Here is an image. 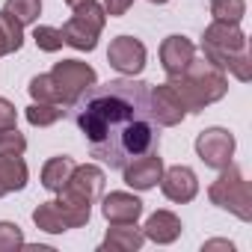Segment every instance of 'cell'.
I'll return each mask as SVG.
<instances>
[{"label": "cell", "mask_w": 252, "mask_h": 252, "mask_svg": "<svg viewBox=\"0 0 252 252\" xmlns=\"http://www.w3.org/2000/svg\"><path fill=\"white\" fill-rule=\"evenodd\" d=\"M149 98H152V116H155L158 125H163V128H175V125L184 122L187 107H184V101L178 98V92L169 83L152 86L149 89Z\"/></svg>", "instance_id": "10"}, {"label": "cell", "mask_w": 252, "mask_h": 252, "mask_svg": "<svg viewBox=\"0 0 252 252\" xmlns=\"http://www.w3.org/2000/svg\"><path fill=\"white\" fill-rule=\"evenodd\" d=\"M202 249H205V252H211V249H228V252H231V249H234V243H231V240H208Z\"/></svg>", "instance_id": "31"}, {"label": "cell", "mask_w": 252, "mask_h": 252, "mask_svg": "<svg viewBox=\"0 0 252 252\" xmlns=\"http://www.w3.org/2000/svg\"><path fill=\"white\" fill-rule=\"evenodd\" d=\"M208 199H211L217 208L234 214V217L243 220V222L252 220V190H249V181H246L243 172H240L237 166H231V163H228L225 169H220V178L208 187Z\"/></svg>", "instance_id": "4"}, {"label": "cell", "mask_w": 252, "mask_h": 252, "mask_svg": "<svg viewBox=\"0 0 252 252\" xmlns=\"http://www.w3.org/2000/svg\"><path fill=\"white\" fill-rule=\"evenodd\" d=\"M149 3H158V6H163V3H169V0H149Z\"/></svg>", "instance_id": "33"}, {"label": "cell", "mask_w": 252, "mask_h": 252, "mask_svg": "<svg viewBox=\"0 0 252 252\" xmlns=\"http://www.w3.org/2000/svg\"><path fill=\"white\" fill-rule=\"evenodd\" d=\"M21 45H24V27L6 9H0V57L21 51Z\"/></svg>", "instance_id": "19"}, {"label": "cell", "mask_w": 252, "mask_h": 252, "mask_svg": "<svg viewBox=\"0 0 252 252\" xmlns=\"http://www.w3.org/2000/svg\"><path fill=\"white\" fill-rule=\"evenodd\" d=\"M51 77H54V83L60 89V104L63 107H71L89 86L98 83L95 68L86 65V63H80V60H63V63H57L54 71H51Z\"/></svg>", "instance_id": "7"}, {"label": "cell", "mask_w": 252, "mask_h": 252, "mask_svg": "<svg viewBox=\"0 0 252 252\" xmlns=\"http://www.w3.org/2000/svg\"><path fill=\"white\" fill-rule=\"evenodd\" d=\"M101 214H104V220H107L110 225L137 222V220H140V214H143V202H140L137 196H131V193H122V190H116V193L104 196Z\"/></svg>", "instance_id": "13"}, {"label": "cell", "mask_w": 252, "mask_h": 252, "mask_svg": "<svg viewBox=\"0 0 252 252\" xmlns=\"http://www.w3.org/2000/svg\"><path fill=\"white\" fill-rule=\"evenodd\" d=\"M169 86L178 92V98L184 101L187 113H202L208 104L220 101L225 92H228V77L220 65H214L211 60H190V65L169 77Z\"/></svg>", "instance_id": "2"}, {"label": "cell", "mask_w": 252, "mask_h": 252, "mask_svg": "<svg viewBox=\"0 0 252 252\" xmlns=\"http://www.w3.org/2000/svg\"><path fill=\"white\" fill-rule=\"evenodd\" d=\"M74 166H77V163H74L68 155H57V158H51V160L42 166V184H45V190L60 193L63 184L68 181V175H71Z\"/></svg>", "instance_id": "18"}, {"label": "cell", "mask_w": 252, "mask_h": 252, "mask_svg": "<svg viewBox=\"0 0 252 252\" xmlns=\"http://www.w3.org/2000/svg\"><path fill=\"white\" fill-rule=\"evenodd\" d=\"M33 222H36V228H42V231H48V234H63V231H68V225H65V220H63L57 202H42V205L33 211Z\"/></svg>", "instance_id": "20"}, {"label": "cell", "mask_w": 252, "mask_h": 252, "mask_svg": "<svg viewBox=\"0 0 252 252\" xmlns=\"http://www.w3.org/2000/svg\"><path fill=\"white\" fill-rule=\"evenodd\" d=\"M143 243H146L143 228H137V222H125V225L107 228V237L101 240V249H110V252H137Z\"/></svg>", "instance_id": "16"}, {"label": "cell", "mask_w": 252, "mask_h": 252, "mask_svg": "<svg viewBox=\"0 0 252 252\" xmlns=\"http://www.w3.org/2000/svg\"><path fill=\"white\" fill-rule=\"evenodd\" d=\"M143 234H146V240H155V243H172V240H178V234H181V220L172 214V211H155L149 220H146V225H143Z\"/></svg>", "instance_id": "15"}, {"label": "cell", "mask_w": 252, "mask_h": 252, "mask_svg": "<svg viewBox=\"0 0 252 252\" xmlns=\"http://www.w3.org/2000/svg\"><path fill=\"white\" fill-rule=\"evenodd\" d=\"M104 24H107L104 6L95 0H86V3L74 6V15L63 24V42L71 45L74 51H95Z\"/></svg>", "instance_id": "5"}, {"label": "cell", "mask_w": 252, "mask_h": 252, "mask_svg": "<svg viewBox=\"0 0 252 252\" xmlns=\"http://www.w3.org/2000/svg\"><path fill=\"white\" fill-rule=\"evenodd\" d=\"M63 104H45V101H33L30 107H27V122L33 125V128H48V125H54V122H60L63 119Z\"/></svg>", "instance_id": "21"}, {"label": "cell", "mask_w": 252, "mask_h": 252, "mask_svg": "<svg viewBox=\"0 0 252 252\" xmlns=\"http://www.w3.org/2000/svg\"><path fill=\"white\" fill-rule=\"evenodd\" d=\"M24 246V231L15 222H0V252H15Z\"/></svg>", "instance_id": "26"}, {"label": "cell", "mask_w": 252, "mask_h": 252, "mask_svg": "<svg viewBox=\"0 0 252 252\" xmlns=\"http://www.w3.org/2000/svg\"><path fill=\"white\" fill-rule=\"evenodd\" d=\"M15 125H18V110H15V104L6 101V98H0V131H3V128H15Z\"/></svg>", "instance_id": "29"}, {"label": "cell", "mask_w": 252, "mask_h": 252, "mask_svg": "<svg viewBox=\"0 0 252 252\" xmlns=\"http://www.w3.org/2000/svg\"><path fill=\"white\" fill-rule=\"evenodd\" d=\"M107 63L119 74L134 77V74H140L146 68V45L140 39H134V36H119L107 48Z\"/></svg>", "instance_id": "9"}, {"label": "cell", "mask_w": 252, "mask_h": 252, "mask_svg": "<svg viewBox=\"0 0 252 252\" xmlns=\"http://www.w3.org/2000/svg\"><path fill=\"white\" fill-rule=\"evenodd\" d=\"M21 27L33 24L39 15H42V0H6V6H3Z\"/></svg>", "instance_id": "23"}, {"label": "cell", "mask_w": 252, "mask_h": 252, "mask_svg": "<svg viewBox=\"0 0 252 252\" xmlns=\"http://www.w3.org/2000/svg\"><path fill=\"white\" fill-rule=\"evenodd\" d=\"M30 95H33V101H45V104H60V89H57V83H54V77L51 74H36L33 80H30Z\"/></svg>", "instance_id": "24"}, {"label": "cell", "mask_w": 252, "mask_h": 252, "mask_svg": "<svg viewBox=\"0 0 252 252\" xmlns=\"http://www.w3.org/2000/svg\"><path fill=\"white\" fill-rule=\"evenodd\" d=\"M33 39H36L39 51H45V54H57L65 45L63 42V30H57V27H36L33 30Z\"/></svg>", "instance_id": "25"}, {"label": "cell", "mask_w": 252, "mask_h": 252, "mask_svg": "<svg viewBox=\"0 0 252 252\" xmlns=\"http://www.w3.org/2000/svg\"><path fill=\"white\" fill-rule=\"evenodd\" d=\"M27 140L18 128H3L0 131V155H24Z\"/></svg>", "instance_id": "27"}, {"label": "cell", "mask_w": 252, "mask_h": 252, "mask_svg": "<svg viewBox=\"0 0 252 252\" xmlns=\"http://www.w3.org/2000/svg\"><path fill=\"white\" fill-rule=\"evenodd\" d=\"M158 184H160L163 196H166L169 202H178V205L193 202L196 193H199V178H196V172H193L190 166H181V163L163 169V175H160Z\"/></svg>", "instance_id": "11"}, {"label": "cell", "mask_w": 252, "mask_h": 252, "mask_svg": "<svg viewBox=\"0 0 252 252\" xmlns=\"http://www.w3.org/2000/svg\"><path fill=\"white\" fill-rule=\"evenodd\" d=\"M225 71H231L240 83H246L249 77H252V63H249V51H243V54H237L228 65H225Z\"/></svg>", "instance_id": "28"}, {"label": "cell", "mask_w": 252, "mask_h": 252, "mask_svg": "<svg viewBox=\"0 0 252 252\" xmlns=\"http://www.w3.org/2000/svg\"><path fill=\"white\" fill-rule=\"evenodd\" d=\"M211 15L214 21L240 24L246 15V0H211Z\"/></svg>", "instance_id": "22"}, {"label": "cell", "mask_w": 252, "mask_h": 252, "mask_svg": "<svg viewBox=\"0 0 252 252\" xmlns=\"http://www.w3.org/2000/svg\"><path fill=\"white\" fill-rule=\"evenodd\" d=\"M149 89L152 86L143 80L119 77L101 86H89L71 104L89 155L104 166L122 169L143 155L160 152Z\"/></svg>", "instance_id": "1"}, {"label": "cell", "mask_w": 252, "mask_h": 252, "mask_svg": "<svg viewBox=\"0 0 252 252\" xmlns=\"http://www.w3.org/2000/svg\"><path fill=\"white\" fill-rule=\"evenodd\" d=\"M101 193H104V169L95 163L74 166L68 181L60 190V199H57V208L65 220V225L68 228L86 225L92 217V205L101 199Z\"/></svg>", "instance_id": "3"}, {"label": "cell", "mask_w": 252, "mask_h": 252, "mask_svg": "<svg viewBox=\"0 0 252 252\" xmlns=\"http://www.w3.org/2000/svg\"><path fill=\"white\" fill-rule=\"evenodd\" d=\"M27 163L21 160V155H0V196L15 193L27 187Z\"/></svg>", "instance_id": "17"}, {"label": "cell", "mask_w": 252, "mask_h": 252, "mask_svg": "<svg viewBox=\"0 0 252 252\" xmlns=\"http://www.w3.org/2000/svg\"><path fill=\"white\" fill-rule=\"evenodd\" d=\"M134 6V0H104V12L110 15V18H119V15H125Z\"/></svg>", "instance_id": "30"}, {"label": "cell", "mask_w": 252, "mask_h": 252, "mask_svg": "<svg viewBox=\"0 0 252 252\" xmlns=\"http://www.w3.org/2000/svg\"><path fill=\"white\" fill-rule=\"evenodd\" d=\"M193 57H196V48H193V42L187 36H166L163 45H160V65H163V71L169 77L181 74L190 65Z\"/></svg>", "instance_id": "14"}, {"label": "cell", "mask_w": 252, "mask_h": 252, "mask_svg": "<svg viewBox=\"0 0 252 252\" xmlns=\"http://www.w3.org/2000/svg\"><path fill=\"white\" fill-rule=\"evenodd\" d=\"M243 51H249V48H246V33L240 30V24L214 21V24L205 27V33H202V57L211 60L214 65H220L222 71Z\"/></svg>", "instance_id": "6"}, {"label": "cell", "mask_w": 252, "mask_h": 252, "mask_svg": "<svg viewBox=\"0 0 252 252\" xmlns=\"http://www.w3.org/2000/svg\"><path fill=\"white\" fill-rule=\"evenodd\" d=\"M160 175H163V158H160V152L143 155V158L131 160L128 166H122L125 184L134 187V190H152V187H158Z\"/></svg>", "instance_id": "12"}, {"label": "cell", "mask_w": 252, "mask_h": 252, "mask_svg": "<svg viewBox=\"0 0 252 252\" xmlns=\"http://www.w3.org/2000/svg\"><path fill=\"white\" fill-rule=\"evenodd\" d=\"M196 155L211 169H225L234 158V137L225 128H208L196 137Z\"/></svg>", "instance_id": "8"}, {"label": "cell", "mask_w": 252, "mask_h": 252, "mask_svg": "<svg viewBox=\"0 0 252 252\" xmlns=\"http://www.w3.org/2000/svg\"><path fill=\"white\" fill-rule=\"evenodd\" d=\"M80 3H86V0H65V6H71V9H74V6H80Z\"/></svg>", "instance_id": "32"}]
</instances>
